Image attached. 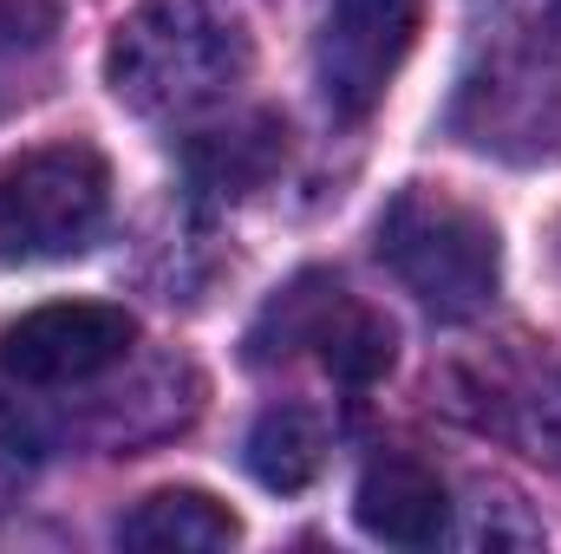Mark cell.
I'll list each match as a JSON object with an SVG mask.
<instances>
[{
    "label": "cell",
    "mask_w": 561,
    "mask_h": 554,
    "mask_svg": "<svg viewBox=\"0 0 561 554\" xmlns=\"http://www.w3.org/2000/svg\"><path fill=\"white\" fill-rule=\"evenodd\" d=\"M255 66L249 20L236 0H138L112 46L105 79L144 118H190L222 105Z\"/></svg>",
    "instance_id": "cell-1"
},
{
    "label": "cell",
    "mask_w": 561,
    "mask_h": 554,
    "mask_svg": "<svg viewBox=\"0 0 561 554\" xmlns=\"http://www.w3.org/2000/svg\"><path fill=\"white\" fill-rule=\"evenodd\" d=\"M379 262L392 280L424 300L437 320H470L496 300L503 280V249L483 209L457 203L450 189H399L379 216Z\"/></svg>",
    "instance_id": "cell-2"
},
{
    "label": "cell",
    "mask_w": 561,
    "mask_h": 554,
    "mask_svg": "<svg viewBox=\"0 0 561 554\" xmlns=\"http://www.w3.org/2000/svg\"><path fill=\"white\" fill-rule=\"evenodd\" d=\"M112 209V170L92 143H39L0 163V255L66 262L92 249Z\"/></svg>",
    "instance_id": "cell-3"
},
{
    "label": "cell",
    "mask_w": 561,
    "mask_h": 554,
    "mask_svg": "<svg viewBox=\"0 0 561 554\" xmlns=\"http://www.w3.org/2000/svg\"><path fill=\"white\" fill-rule=\"evenodd\" d=\"M255 359H275V353H313L340 385H379L392 372V320L373 313L366 300H353L340 280L327 275H300L287 293L268 300L262 326L249 333Z\"/></svg>",
    "instance_id": "cell-4"
},
{
    "label": "cell",
    "mask_w": 561,
    "mask_h": 554,
    "mask_svg": "<svg viewBox=\"0 0 561 554\" xmlns=\"http://www.w3.org/2000/svg\"><path fill=\"white\" fill-rule=\"evenodd\" d=\"M523 39H496L490 59H483V79H463V99H457V131L477 143V150H510V138H529L523 157H542L561 138V33L542 20H523L516 26Z\"/></svg>",
    "instance_id": "cell-5"
},
{
    "label": "cell",
    "mask_w": 561,
    "mask_h": 554,
    "mask_svg": "<svg viewBox=\"0 0 561 554\" xmlns=\"http://www.w3.org/2000/svg\"><path fill=\"white\" fill-rule=\"evenodd\" d=\"M419 0H333L320 46H313V85L333 125H359L392 92L412 39H419Z\"/></svg>",
    "instance_id": "cell-6"
},
{
    "label": "cell",
    "mask_w": 561,
    "mask_h": 554,
    "mask_svg": "<svg viewBox=\"0 0 561 554\" xmlns=\"http://www.w3.org/2000/svg\"><path fill=\"white\" fill-rule=\"evenodd\" d=\"M138 339V320L112 300H53L0 326V372L20 385H85L112 372Z\"/></svg>",
    "instance_id": "cell-7"
},
{
    "label": "cell",
    "mask_w": 561,
    "mask_h": 554,
    "mask_svg": "<svg viewBox=\"0 0 561 554\" xmlns=\"http://www.w3.org/2000/svg\"><path fill=\"white\" fill-rule=\"evenodd\" d=\"M353 516L386 549H431L450 529V496H444V476L424 457L386 450V457L366 463V476L353 489Z\"/></svg>",
    "instance_id": "cell-8"
},
{
    "label": "cell",
    "mask_w": 561,
    "mask_h": 554,
    "mask_svg": "<svg viewBox=\"0 0 561 554\" xmlns=\"http://www.w3.org/2000/svg\"><path fill=\"white\" fill-rule=\"evenodd\" d=\"M183 163H190V183L203 196H255L280 163H287V125L268 118V112L229 118V125L190 138Z\"/></svg>",
    "instance_id": "cell-9"
},
{
    "label": "cell",
    "mask_w": 561,
    "mask_h": 554,
    "mask_svg": "<svg viewBox=\"0 0 561 554\" xmlns=\"http://www.w3.org/2000/svg\"><path fill=\"white\" fill-rule=\"evenodd\" d=\"M236 542H242V522L209 489H150L118 522V549H150V554L170 549L203 554V549H236Z\"/></svg>",
    "instance_id": "cell-10"
},
{
    "label": "cell",
    "mask_w": 561,
    "mask_h": 554,
    "mask_svg": "<svg viewBox=\"0 0 561 554\" xmlns=\"http://www.w3.org/2000/svg\"><path fill=\"white\" fill-rule=\"evenodd\" d=\"M242 463H249V476H255L262 489H275V496L307 489V483L320 476V463H327L320 417L300 412V405H275V412H262L255 417V430H249V443H242Z\"/></svg>",
    "instance_id": "cell-11"
},
{
    "label": "cell",
    "mask_w": 561,
    "mask_h": 554,
    "mask_svg": "<svg viewBox=\"0 0 561 554\" xmlns=\"http://www.w3.org/2000/svg\"><path fill=\"white\" fill-rule=\"evenodd\" d=\"M490 424H496L503 437H516L529 457L561 463V366H529V372L503 379Z\"/></svg>",
    "instance_id": "cell-12"
},
{
    "label": "cell",
    "mask_w": 561,
    "mask_h": 554,
    "mask_svg": "<svg viewBox=\"0 0 561 554\" xmlns=\"http://www.w3.org/2000/svg\"><path fill=\"white\" fill-rule=\"evenodd\" d=\"M457 542H463V549H483V542H490V549H536V542H542V529L523 516V503H516V496L483 489V496L470 503V522L457 529Z\"/></svg>",
    "instance_id": "cell-13"
}]
</instances>
